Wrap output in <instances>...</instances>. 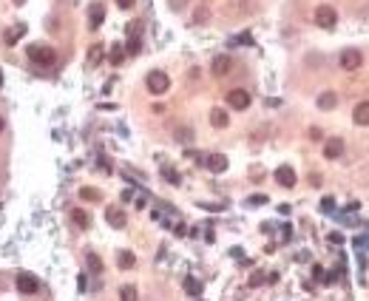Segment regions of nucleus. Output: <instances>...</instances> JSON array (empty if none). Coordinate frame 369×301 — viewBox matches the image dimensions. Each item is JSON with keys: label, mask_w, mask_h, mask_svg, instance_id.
I'll return each mask as SVG.
<instances>
[{"label": "nucleus", "mask_w": 369, "mask_h": 301, "mask_svg": "<svg viewBox=\"0 0 369 301\" xmlns=\"http://www.w3.org/2000/svg\"><path fill=\"white\" fill-rule=\"evenodd\" d=\"M352 117H355V125H369V99H366V103H361V105H358Z\"/></svg>", "instance_id": "15"}, {"label": "nucleus", "mask_w": 369, "mask_h": 301, "mask_svg": "<svg viewBox=\"0 0 369 301\" xmlns=\"http://www.w3.org/2000/svg\"><path fill=\"white\" fill-rule=\"evenodd\" d=\"M162 176H165L168 182H173V185H179V182H182V176H179V173L173 171V168H162Z\"/></svg>", "instance_id": "25"}, {"label": "nucleus", "mask_w": 369, "mask_h": 301, "mask_svg": "<svg viewBox=\"0 0 369 301\" xmlns=\"http://www.w3.org/2000/svg\"><path fill=\"white\" fill-rule=\"evenodd\" d=\"M29 57H31V63H37V66H51V63L57 60L54 49H49V46H31Z\"/></svg>", "instance_id": "3"}, {"label": "nucleus", "mask_w": 369, "mask_h": 301, "mask_svg": "<svg viewBox=\"0 0 369 301\" xmlns=\"http://www.w3.org/2000/svg\"><path fill=\"white\" fill-rule=\"evenodd\" d=\"M105 20V6L102 3H91V9H88V29H99Z\"/></svg>", "instance_id": "8"}, {"label": "nucleus", "mask_w": 369, "mask_h": 301, "mask_svg": "<svg viewBox=\"0 0 369 301\" xmlns=\"http://www.w3.org/2000/svg\"><path fill=\"white\" fill-rule=\"evenodd\" d=\"M210 68H213L216 77H228L230 68H233V60H230L228 54H219V57H213V66H210Z\"/></svg>", "instance_id": "7"}, {"label": "nucleus", "mask_w": 369, "mask_h": 301, "mask_svg": "<svg viewBox=\"0 0 369 301\" xmlns=\"http://www.w3.org/2000/svg\"><path fill=\"white\" fill-rule=\"evenodd\" d=\"M228 123H230V117H228L221 108H213V111H210V125H213V128H228Z\"/></svg>", "instance_id": "14"}, {"label": "nucleus", "mask_w": 369, "mask_h": 301, "mask_svg": "<svg viewBox=\"0 0 369 301\" xmlns=\"http://www.w3.org/2000/svg\"><path fill=\"white\" fill-rule=\"evenodd\" d=\"M102 57H105V49L102 46H91V49H88V66H99V63H102Z\"/></svg>", "instance_id": "16"}, {"label": "nucleus", "mask_w": 369, "mask_h": 301, "mask_svg": "<svg viewBox=\"0 0 369 301\" xmlns=\"http://www.w3.org/2000/svg\"><path fill=\"white\" fill-rule=\"evenodd\" d=\"M37 287H40V284H37L34 276H29V273H20V276H17V290H20L23 295L37 293Z\"/></svg>", "instance_id": "10"}, {"label": "nucleus", "mask_w": 369, "mask_h": 301, "mask_svg": "<svg viewBox=\"0 0 369 301\" xmlns=\"http://www.w3.org/2000/svg\"><path fill=\"white\" fill-rule=\"evenodd\" d=\"M267 278H264V273H256V276L250 278V287H258V284H264Z\"/></svg>", "instance_id": "31"}, {"label": "nucleus", "mask_w": 369, "mask_h": 301, "mask_svg": "<svg viewBox=\"0 0 369 301\" xmlns=\"http://www.w3.org/2000/svg\"><path fill=\"white\" fill-rule=\"evenodd\" d=\"M341 154H344V139H341V136L326 139V145H324V156L326 159H338Z\"/></svg>", "instance_id": "6"}, {"label": "nucleus", "mask_w": 369, "mask_h": 301, "mask_svg": "<svg viewBox=\"0 0 369 301\" xmlns=\"http://www.w3.org/2000/svg\"><path fill=\"white\" fill-rule=\"evenodd\" d=\"M145 83H148V91L151 94H165L168 88H171V80H168L165 71H151Z\"/></svg>", "instance_id": "2"}, {"label": "nucleus", "mask_w": 369, "mask_h": 301, "mask_svg": "<svg viewBox=\"0 0 369 301\" xmlns=\"http://www.w3.org/2000/svg\"><path fill=\"white\" fill-rule=\"evenodd\" d=\"M168 6H171L173 12H182V9L188 6V0H168Z\"/></svg>", "instance_id": "30"}, {"label": "nucleus", "mask_w": 369, "mask_h": 301, "mask_svg": "<svg viewBox=\"0 0 369 301\" xmlns=\"http://www.w3.org/2000/svg\"><path fill=\"white\" fill-rule=\"evenodd\" d=\"M86 265L91 273H102V258H99L97 253H86Z\"/></svg>", "instance_id": "18"}, {"label": "nucleus", "mask_w": 369, "mask_h": 301, "mask_svg": "<svg viewBox=\"0 0 369 301\" xmlns=\"http://www.w3.org/2000/svg\"><path fill=\"white\" fill-rule=\"evenodd\" d=\"M228 105L236 111H244L247 105H250V94H247L244 88H233V91L228 94Z\"/></svg>", "instance_id": "5"}, {"label": "nucleus", "mask_w": 369, "mask_h": 301, "mask_svg": "<svg viewBox=\"0 0 369 301\" xmlns=\"http://www.w3.org/2000/svg\"><path fill=\"white\" fill-rule=\"evenodd\" d=\"M23 34H26V26H17L14 31H6V37H3V40H6L9 46H12V43H17V40H20Z\"/></svg>", "instance_id": "22"}, {"label": "nucleus", "mask_w": 369, "mask_h": 301, "mask_svg": "<svg viewBox=\"0 0 369 301\" xmlns=\"http://www.w3.org/2000/svg\"><path fill=\"white\" fill-rule=\"evenodd\" d=\"M335 105H338V94L335 91H324L318 97V108L321 111H330V108H335Z\"/></svg>", "instance_id": "13"}, {"label": "nucleus", "mask_w": 369, "mask_h": 301, "mask_svg": "<svg viewBox=\"0 0 369 301\" xmlns=\"http://www.w3.org/2000/svg\"><path fill=\"white\" fill-rule=\"evenodd\" d=\"M3 128H6V123H3V117H0V131H3Z\"/></svg>", "instance_id": "36"}, {"label": "nucleus", "mask_w": 369, "mask_h": 301, "mask_svg": "<svg viewBox=\"0 0 369 301\" xmlns=\"http://www.w3.org/2000/svg\"><path fill=\"white\" fill-rule=\"evenodd\" d=\"M142 43H139V37H131V43H128V54H139Z\"/></svg>", "instance_id": "28"}, {"label": "nucleus", "mask_w": 369, "mask_h": 301, "mask_svg": "<svg viewBox=\"0 0 369 301\" xmlns=\"http://www.w3.org/2000/svg\"><path fill=\"white\" fill-rule=\"evenodd\" d=\"M210 17V12H208V9H196V14H193V20H196V23H204V20H208Z\"/></svg>", "instance_id": "29"}, {"label": "nucleus", "mask_w": 369, "mask_h": 301, "mask_svg": "<svg viewBox=\"0 0 369 301\" xmlns=\"http://www.w3.org/2000/svg\"><path fill=\"white\" fill-rule=\"evenodd\" d=\"M330 242H332V245H341V242H344V236H341V233H330Z\"/></svg>", "instance_id": "33"}, {"label": "nucleus", "mask_w": 369, "mask_h": 301, "mask_svg": "<svg viewBox=\"0 0 369 301\" xmlns=\"http://www.w3.org/2000/svg\"><path fill=\"white\" fill-rule=\"evenodd\" d=\"M105 219H108L111 228H117V230H122L125 222H128V219H125V210H122V208H108V210H105Z\"/></svg>", "instance_id": "9"}, {"label": "nucleus", "mask_w": 369, "mask_h": 301, "mask_svg": "<svg viewBox=\"0 0 369 301\" xmlns=\"http://www.w3.org/2000/svg\"><path fill=\"white\" fill-rule=\"evenodd\" d=\"M125 60V49L122 46H111V66H119Z\"/></svg>", "instance_id": "21"}, {"label": "nucleus", "mask_w": 369, "mask_h": 301, "mask_svg": "<svg viewBox=\"0 0 369 301\" xmlns=\"http://www.w3.org/2000/svg\"><path fill=\"white\" fill-rule=\"evenodd\" d=\"M117 265L122 267V270H131V267L136 265V258H134V253H128V250H122L119 253V258H117Z\"/></svg>", "instance_id": "20"}, {"label": "nucleus", "mask_w": 369, "mask_h": 301, "mask_svg": "<svg viewBox=\"0 0 369 301\" xmlns=\"http://www.w3.org/2000/svg\"><path fill=\"white\" fill-rule=\"evenodd\" d=\"M80 199H86V202H99V191H94V188H83L80 191Z\"/></svg>", "instance_id": "23"}, {"label": "nucleus", "mask_w": 369, "mask_h": 301, "mask_svg": "<svg viewBox=\"0 0 369 301\" xmlns=\"http://www.w3.org/2000/svg\"><path fill=\"white\" fill-rule=\"evenodd\" d=\"M184 293H188V295H202V282L193 278V276H188V278H184Z\"/></svg>", "instance_id": "17"}, {"label": "nucleus", "mask_w": 369, "mask_h": 301, "mask_svg": "<svg viewBox=\"0 0 369 301\" xmlns=\"http://www.w3.org/2000/svg\"><path fill=\"white\" fill-rule=\"evenodd\" d=\"M321 210H324V213H332V210H335V199L324 196V199H321Z\"/></svg>", "instance_id": "27"}, {"label": "nucleus", "mask_w": 369, "mask_h": 301, "mask_svg": "<svg viewBox=\"0 0 369 301\" xmlns=\"http://www.w3.org/2000/svg\"><path fill=\"white\" fill-rule=\"evenodd\" d=\"M176 139L179 142H191L193 139V131L191 128H176Z\"/></svg>", "instance_id": "26"}, {"label": "nucleus", "mask_w": 369, "mask_h": 301, "mask_svg": "<svg viewBox=\"0 0 369 301\" xmlns=\"http://www.w3.org/2000/svg\"><path fill=\"white\" fill-rule=\"evenodd\" d=\"M247 202H250V205H264V202H267V196H250Z\"/></svg>", "instance_id": "32"}, {"label": "nucleus", "mask_w": 369, "mask_h": 301, "mask_svg": "<svg viewBox=\"0 0 369 301\" xmlns=\"http://www.w3.org/2000/svg\"><path fill=\"white\" fill-rule=\"evenodd\" d=\"M204 165H208L213 173H224V171H228V156H224V154H210Z\"/></svg>", "instance_id": "12"}, {"label": "nucleus", "mask_w": 369, "mask_h": 301, "mask_svg": "<svg viewBox=\"0 0 369 301\" xmlns=\"http://www.w3.org/2000/svg\"><path fill=\"white\" fill-rule=\"evenodd\" d=\"M276 182L281 185V188H293V185H295V171L290 165H281L276 171Z\"/></svg>", "instance_id": "11"}, {"label": "nucleus", "mask_w": 369, "mask_h": 301, "mask_svg": "<svg viewBox=\"0 0 369 301\" xmlns=\"http://www.w3.org/2000/svg\"><path fill=\"white\" fill-rule=\"evenodd\" d=\"M128 31H131V37H139V23H131Z\"/></svg>", "instance_id": "35"}, {"label": "nucleus", "mask_w": 369, "mask_h": 301, "mask_svg": "<svg viewBox=\"0 0 369 301\" xmlns=\"http://www.w3.org/2000/svg\"><path fill=\"white\" fill-rule=\"evenodd\" d=\"M335 23H338V12H335L330 3H324V6L315 9V26H321V29H332Z\"/></svg>", "instance_id": "1"}, {"label": "nucleus", "mask_w": 369, "mask_h": 301, "mask_svg": "<svg viewBox=\"0 0 369 301\" xmlns=\"http://www.w3.org/2000/svg\"><path fill=\"white\" fill-rule=\"evenodd\" d=\"M71 219H74V225H80V228H88V225H91L88 213H86V210H80V208H74V210H71Z\"/></svg>", "instance_id": "19"}, {"label": "nucleus", "mask_w": 369, "mask_h": 301, "mask_svg": "<svg viewBox=\"0 0 369 301\" xmlns=\"http://www.w3.org/2000/svg\"><path fill=\"white\" fill-rule=\"evenodd\" d=\"M119 301H136V287H131V284H125V287L119 290Z\"/></svg>", "instance_id": "24"}, {"label": "nucleus", "mask_w": 369, "mask_h": 301, "mask_svg": "<svg viewBox=\"0 0 369 301\" xmlns=\"http://www.w3.org/2000/svg\"><path fill=\"white\" fill-rule=\"evenodd\" d=\"M117 6L119 9H131V6H134V0H117Z\"/></svg>", "instance_id": "34"}, {"label": "nucleus", "mask_w": 369, "mask_h": 301, "mask_svg": "<svg viewBox=\"0 0 369 301\" xmlns=\"http://www.w3.org/2000/svg\"><path fill=\"white\" fill-rule=\"evenodd\" d=\"M361 63H363V57H361L358 49H344L341 51V68H344V71H358Z\"/></svg>", "instance_id": "4"}]
</instances>
